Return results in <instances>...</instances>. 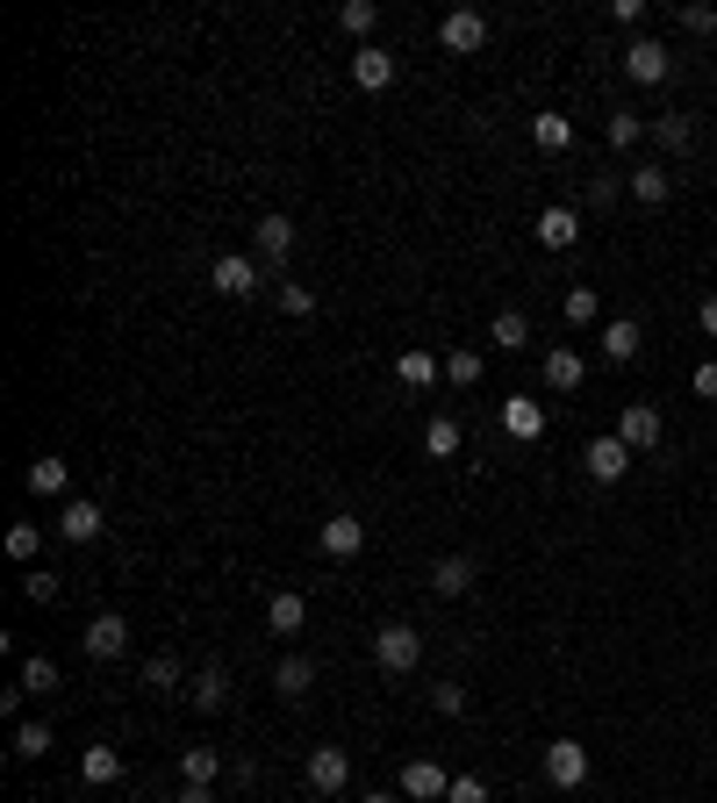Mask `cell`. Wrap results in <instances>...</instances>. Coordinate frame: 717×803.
Listing matches in <instances>:
<instances>
[{
  "mask_svg": "<svg viewBox=\"0 0 717 803\" xmlns=\"http://www.w3.org/2000/svg\"><path fill=\"white\" fill-rule=\"evenodd\" d=\"M617 437L632 452H653V445H660V409H653V402H624L617 409Z\"/></svg>",
  "mask_w": 717,
  "mask_h": 803,
  "instance_id": "cell-11",
  "label": "cell"
},
{
  "mask_svg": "<svg viewBox=\"0 0 717 803\" xmlns=\"http://www.w3.org/2000/svg\"><path fill=\"white\" fill-rule=\"evenodd\" d=\"M80 775L94 782V790H109V782H122V753L115 747H86L80 753Z\"/></svg>",
  "mask_w": 717,
  "mask_h": 803,
  "instance_id": "cell-28",
  "label": "cell"
},
{
  "mask_svg": "<svg viewBox=\"0 0 717 803\" xmlns=\"http://www.w3.org/2000/svg\"><path fill=\"white\" fill-rule=\"evenodd\" d=\"M423 452H431V460H452V452H460V423L431 416V423H423Z\"/></svg>",
  "mask_w": 717,
  "mask_h": 803,
  "instance_id": "cell-32",
  "label": "cell"
},
{
  "mask_svg": "<svg viewBox=\"0 0 717 803\" xmlns=\"http://www.w3.org/2000/svg\"><path fill=\"white\" fill-rule=\"evenodd\" d=\"M596 344H603V359H610V367H632V359L646 352V330H638V316H610Z\"/></svg>",
  "mask_w": 717,
  "mask_h": 803,
  "instance_id": "cell-10",
  "label": "cell"
},
{
  "mask_svg": "<svg viewBox=\"0 0 717 803\" xmlns=\"http://www.w3.org/2000/svg\"><path fill=\"white\" fill-rule=\"evenodd\" d=\"M445 790H452V775L438 761H409L402 768V796H417V803H445Z\"/></svg>",
  "mask_w": 717,
  "mask_h": 803,
  "instance_id": "cell-15",
  "label": "cell"
},
{
  "mask_svg": "<svg viewBox=\"0 0 717 803\" xmlns=\"http://www.w3.org/2000/svg\"><path fill=\"white\" fill-rule=\"evenodd\" d=\"M359 803H395V796H388V790H380V796H359Z\"/></svg>",
  "mask_w": 717,
  "mask_h": 803,
  "instance_id": "cell-50",
  "label": "cell"
},
{
  "mask_svg": "<svg viewBox=\"0 0 717 803\" xmlns=\"http://www.w3.org/2000/svg\"><path fill=\"white\" fill-rule=\"evenodd\" d=\"M301 625H309V603H301L295 588H273V596H266V631H273V639H295Z\"/></svg>",
  "mask_w": 717,
  "mask_h": 803,
  "instance_id": "cell-13",
  "label": "cell"
},
{
  "mask_svg": "<svg viewBox=\"0 0 717 803\" xmlns=\"http://www.w3.org/2000/svg\"><path fill=\"white\" fill-rule=\"evenodd\" d=\"M646 136H653L660 151H675V158H682V151L696 144V123H689V115H653V123H646Z\"/></svg>",
  "mask_w": 717,
  "mask_h": 803,
  "instance_id": "cell-23",
  "label": "cell"
},
{
  "mask_svg": "<svg viewBox=\"0 0 717 803\" xmlns=\"http://www.w3.org/2000/svg\"><path fill=\"white\" fill-rule=\"evenodd\" d=\"M610 202H617V173H596L588 179V208H610Z\"/></svg>",
  "mask_w": 717,
  "mask_h": 803,
  "instance_id": "cell-45",
  "label": "cell"
},
{
  "mask_svg": "<svg viewBox=\"0 0 717 803\" xmlns=\"http://www.w3.org/2000/svg\"><path fill=\"white\" fill-rule=\"evenodd\" d=\"M610 22H624V29H638V22H646V8H638V0H610Z\"/></svg>",
  "mask_w": 717,
  "mask_h": 803,
  "instance_id": "cell-47",
  "label": "cell"
},
{
  "mask_svg": "<svg viewBox=\"0 0 717 803\" xmlns=\"http://www.w3.org/2000/svg\"><path fill=\"white\" fill-rule=\"evenodd\" d=\"M352 80L366 86V94H388V86H395V58L380 51V43H359V51H352Z\"/></svg>",
  "mask_w": 717,
  "mask_h": 803,
  "instance_id": "cell-14",
  "label": "cell"
},
{
  "mask_svg": "<svg viewBox=\"0 0 717 803\" xmlns=\"http://www.w3.org/2000/svg\"><path fill=\"white\" fill-rule=\"evenodd\" d=\"M445 381L452 388H481V352H467V344H460V352H445Z\"/></svg>",
  "mask_w": 717,
  "mask_h": 803,
  "instance_id": "cell-34",
  "label": "cell"
},
{
  "mask_svg": "<svg viewBox=\"0 0 717 803\" xmlns=\"http://www.w3.org/2000/svg\"><path fill=\"white\" fill-rule=\"evenodd\" d=\"M502 431H510V437H539L545 431V409L531 395H510V402H502Z\"/></svg>",
  "mask_w": 717,
  "mask_h": 803,
  "instance_id": "cell-21",
  "label": "cell"
},
{
  "mask_svg": "<svg viewBox=\"0 0 717 803\" xmlns=\"http://www.w3.org/2000/svg\"><path fill=\"white\" fill-rule=\"evenodd\" d=\"M180 681H187L180 653H151V660H144V689H151V696H180Z\"/></svg>",
  "mask_w": 717,
  "mask_h": 803,
  "instance_id": "cell-24",
  "label": "cell"
},
{
  "mask_svg": "<svg viewBox=\"0 0 717 803\" xmlns=\"http://www.w3.org/2000/svg\"><path fill=\"white\" fill-rule=\"evenodd\" d=\"M488 338H495L502 352H516V344H531V316H524V309H495V323H488Z\"/></svg>",
  "mask_w": 717,
  "mask_h": 803,
  "instance_id": "cell-29",
  "label": "cell"
},
{
  "mask_svg": "<svg viewBox=\"0 0 717 803\" xmlns=\"http://www.w3.org/2000/svg\"><path fill=\"white\" fill-rule=\"evenodd\" d=\"M710 58H717V43H710Z\"/></svg>",
  "mask_w": 717,
  "mask_h": 803,
  "instance_id": "cell-52",
  "label": "cell"
},
{
  "mask_svg": "<svg viewBox=\"0 0 717 803\" xmlns=\"http://www.w3.org/2000/svg\"><path fill=\"white\" fill-rule=\"evenodd\" d=\"M539 245L545 251H574L582 245V216H574V208H539Z\"/></svg>",
  "mask_w": 717,
  "mask_h": 803,
  "instance_id": "cell-16",
  "label": "cell"
},
{
  "mask_svg": "<svg viewBox=\"0 0 717 803\" xmlns=\"http://www.w3.org/2000/svg\"><path fill=\"white\" fill-rule=\"evenodd\" d=\"M22 689H29V696H51V689H58V660H43V653L22 660Z\"/></svg>",
  "mask_w": 717,
  "mask_h": 803,
  "instance_id": "cell-37",
  "label": "cell"
},
{
  "mask_svg": "<svg viewBox=\"0 0 717 803\" xmlns=\"http://www.w3.org/2000/svg\"><path fill=\"white\" fill-rule=\"evenodd\" d=\"M438 43H445L452 58H474L481 43H488V14L481 8H452L445 22H438Z\"/></svg>",
  "mask_w": 717,
  "mask_h": 803,
  "instance_id": "cell-3",
  "label": "cell"
},
{
  "mask_svg": "<svg viewBox=\"0 0 717 803\" xmlns=\"http://www.w3.org/2000/svg\"><path fill=\"white\" fill-rule=\"evenodd\" d=\"M710 259H717V245H710Z\"/></svg>",
  "mask_w": 717,
  "mask_h": 803,
  "instance_id": "cell-51",
  "label": "cell"
},
{
  "mask_svg": "<svg viewBox=\"0 0 717 803\" xmlns=\"http://www.w3.org/2000/svg\"><path fill=\"white\" fill-rule=\"evenodd\" d=\"M545 782H553V790H582L588 782V747L582 739H553V747H545Z\"/></svg>",
  "mask_w": 717,
  "mask_h": 803,
  "instance_id": "cell-4",
  "label": "cell"
},
{
  "mask_svg": "<svg viewBox=\"0 0 717 803\" xmlns=\"http://www.w3.org/2000/svg\"><path fill=\"white\" fill-rule=\"evenodd\" d=\"M273 689L287 696V703H301V696L316 689V660H301V653H287L280 668H273Z\"/></svg>",
  "mask_w": 717,
  "mask_h": 803,
  "instance_id": "cell-19",
  "label": "cell"
},
{
  "mask_svg": "<svg viewBox=\"0 0 717 803\" xmlns=\"http://www.w3.org/2000/svg\"><path fill=\"white\" fill-rule=\"evenodd\" d=\"M582 381H588L582 352H567V344H560V352H545V388H553V395H574Z\"/></svg>",
  "mask_w": 717,
  "mask_h": 803,
  "instance_id": "cell-17",
  "label": "cell"
},
{
  "mask_svg": "<svg viewBox=\"0 0 717 803\" xmlns=\"http://www.w3.org/2000/svg\"><path fill=\"white\" fill-rule=\"evenodd\" d=\"M22 596H29V603H58V574H43V567L22 574Z\"/></svg>",
  "mask_w": 717,
  "mask_h": 803,
  "instance_id": "cell-43",
  "label": "cell"
},
{
  "mask_svg": "<svg viewBox=\"0 0 717 803\" xmlns=\"http://www.w3.org/2000/svg\"><path fill=\"white\" fill-rule=\"evenodd\" d=\"M603 136H610V151H632L638 136H646V123H638L632 109H617V115H610V123H603Z\"/></svg>",
  "mask_w": 717,
  "mask_h": 803,
  "instance_id": "cell-33",
  "label": "cell"
},
{
  "mask_svg": "<svg viewBox=\"0 0 717 803\" xmlns=\"http://www.w3.org/2000/svg\"><path fill=\"white\" fill-rule=\"evenodd\" d=\"M37 545H43L37 524H14V532H8V559H37Z\"/></svg>",
  "mask_w": 717,
  "mask_h": 803,
  "instance_id": "cell-41",
  "label": "cell"
},
{
  "mask_svg": "<svg viewBox=\"0 0 717 803\" xmlns=\"http://www.w3.org/2000/svg\"><path fill=\"white\" fill-rule=\"evenodd\" d=\"M338 22L352 29V37H366V29L380 22V8H373V0H345V8H338Z\"/></svg>",
  "mask_w": 717,
  "mask_h": 803,
  "instance_id": "cell-39",
  "label": "cell"
},
{
  "mask_svg": "<svg viewBox=\"0 0 717 803\" xmlns=\"http://www.w3.org/2000/svg\"><path fill=\"white\" fill-rule=\"evenodd\" d=\"M22 481H29V495H65L72 488V466L65 460H29Z\"/></svg>",
  "mask_w": 717,
  "mask_h": 803,
  "instance_id": "cell-27",
  "label": "cell"
},
{
  "mask_svg": "<svg viewBox=\"0 0 717 803\" xmlns=\"http://www.w3.org/2000/svg\"><path fill=\"white\" fill-rule=\"evenodd\" d=\"M624 72H632L638 86H660L667 72H675V58H667L660 37H632V43H624Z\"/></svg>",
  "mask_w": 717,
  "mask_h": 803,
  "instance_id": "cell-5",
  "label": "cell"
},
{
  "mask_svg": "<svg viewBox=\"0 0 717 803\" xmlns=\"http://www.w3.org/2000/svg\"><path fill=\"white\" fill-rule=\"evenodd\" d=\"M431 710H438V718H460V710H467V689H460V681H438V689H431Z\"/></svg>",
  "mask_w": 717,
  "mask_h": 803,
  "instance_id": "cell-40",
  "label": "cell"
},
{
  "mask_svg": "<svg viewBox=\"0 0 717 803\" xmlns=\"http://www.w3.org/2000/svg\"><path fill=\"white\" fill-rule=\"evenodd\" d=\"M258 287H266V280H258V259H244V251H223V259H216V295L223 301H252Z\"/></svg>",
  "mask_w": 717,
  "mask_h": 803,
  "instance_id": "cell-8",
  "label": "cell"
},
{
  "mask_svg": "<svg viewBox=\"0 0 717 803\" xmlns=\"http://www.w3.org/2000/svg\"><path fill=\"white\" fill-rule=\"evenodd\" d=\"M273 301H280L287 316H316V287H301V280H280V287H273Z\"/></svg>",
  "mask_w": 717,
  "mask_h": 803,
  "instance_id": "cell-35",
  "label": "cell"
},
{
  "mask_svg": "<svg viewBox=\"0 0 717 803\" xmlns=\"http://www.w3.org/2000/svg\"><path fill=\"white\" fill-rule=\"evenodd\" d=\"M531 144H539V151H567L574 144V123H567V115H531Z\"/></svg>",
  "mask_w": 717,
  "mask_h": 803,
  "instance_id": "cell-30",
  "label": "cell"
},
{
  "mask_svg": "<svg viewBox=\"0 0 717 803\" xmlns=\"http://www.w3.org/2000/svg\"><path fill=\"white\" fill-rule=\"evenodd\" d=\"M438 373H445V359H438V352H402V359H395V381H402V388H431Z\"/></svg>",
  "mask_w": 717,
  "mask_h": 803,
  "instance_id": "cell-26",
  "label": "cell"
},
{
  "mask_svg": "<svg viewBox=\"0 0 717 803\" xmlns=\"http://www.w3.org/2000/svg\"><path fill=\"white\" fill-rule=\"evenodd\" d=\"M122 646H130V625H122L115 610H101L94 625L80 631V653H86V660H122Z\"/></svg>",
  "mask_w": 717,
  "mask_h": 803,
  "instance_id": "cell-9",
  "label": "cell"
},
{
  "mask_svg": "<svg viewBox=\"0 0 717 803\" xmlns=\"http://www.w3.org/2000/svg\"><path fill=\"white\" fill-rule=\"evenodd\" d=\"M316 545H324V559H359L366 553V524L352 517V509H330L324 532H316Z\"/></svg>",
  "mask_w": 717,
  "mask_h": 803,
  "instance_id": "cell-6",
  "label": "cell"
},
{
  "mask_svg": "<svg viewBox=\"0 0 717 803\" xmlns=\"http://www.w3.org/2000/svg\"><path fill=\"white\" fill-rule=\"evenodd\" d=\"M632 194L646 208H660L667 194H675V173H667V165H632Z\"/></svg>",
  "mask_w": 717,
  "mask_h": 803,
  "instance_id": "cell-25",
  "label": "cell"
},
{
  "mask_svg": "<svg viewBox=\"0 0 717 803\" xmlns=\"http://www.w3.org/2000/svg\"><path fill=\"white\" fill-rule=\"evenodd\" d=\"M710 136H717V123H710Z\"/></svg>",
  "mask_w": 717,
  "mask_h": 803,
  "instance_id": "cell-53",
  "label": "cell"
},
{
  "mask_svg": "<svg viewBox=\"0 0 717 803\" xmlns=\"http://www.w3.org/2000/svg\"><path fill=\"white\" fill-rule=\"evenodd\" d=\"M696 323H704V338H717V295H704V309H696Z\"/></svg>",
  "mask_w": 717,
  "mask_h": 803,
  "instance_id": "cell-49",
  "label": "cell"
},
{
  "mask_svg": "<svg viewBox=\"0 0 717 803\" xmlns=\"http://www.w3.org/2000/svg\"><path fill=\"white\" fill-rule=\"evenodd\" d=\"M582 466H588V481H603V488H610V481H624V474H632V445H624L617 431H610V437H588Z\"/></svg>",
  "mask_w": 717,
  "mask_h": 803,
  "instance_id": "cell-7",
  "label": "cell"
},
{
  "mask_svg": "<svg viewBox=\"0 0 717 803\" xmlns=\"http://www.w3.org/2000/svg\"><path fill=\"white\" fill-rule=\"evenodd\" d=\"M173 803H216V790H208V782H180Z\"/></svg>",
  "mask_w": 717,
  "mask_h": 803,
  "instance_id": "cell-48",
  "label": "cell"
},
{
  "mask_svg": "<svg viewBox=\"0 0 717 803\" xmlns=\"http://www.w3.org/2000/svg\"><path fill=\"white\" fill-rule=\"evenodd\" d=\"M309 790L316 796H345L352 790V753L345 747H309Z\"/></svg>",
  "mask_w": 717,
  "mask_h": 803,
  "instance_id": "cell-2",
  "label": "cell"
},
{
  "mask_svg": "<svg viewBox=\"0 0 717 803\" xmlns=\"http://www.w3.org/2000/svg\"><path fill=\"white\" fill-rule=\"evenodd\" d=\"M373 660H380V675H409L423 660V631L417 625H380L373 631Z\"/></svg>",
  "mask_w": 717,
  "mask_h": 803,
  "instance_id": "cell-1",
  "label": "cell"
},
{
  "mask_svg": "<svg viewBox=\"0 0 717 803\" xmlns=\"http://www.w3.org/2000/svg\"><path fill=\"white\" fill-rule=\"evenodd\" d=\"M682 29H696V37L717 43V8H704V0H696V8H682Z\"/></svg>",
  "mask_w": 717,
  "mask_h": 803,
  "instance_id": "cell-44",
  "label": "cell"
},
{
  "mask_svg": "<svg viewBox=\"0 0 717 803\" xmlns=\"http://www.w3.org/2000/svg\"><path fill=\"white\" fill-rule=\"evenodd\" d=\"M445 803H488V782H481V775H452Z\"/></svg>",
  "mask_w": 717,
  "mask_h": 803,
  "instance_id": "cell-42",
  "label": "cell"
},
{
  "mask_svg": "<svg viewBox=\"0 0 717 803\" xmlns=\"http://www.w3.org/2000/svg\"><path fill=\"white\" fill-rule=\"evenodd\" d=\"M689 388H696V395H704V402H717V359H704V367L689 373Z\"/></svg>",
  "mask_w": 717,
  "mask_h": 803,
  "instance_id": "cell-46",
  "label": "cell"
},
{
  "mask_svg": "<svg viewBox=\"0 0 717 803\" xmlns=\"http://www.w3.org/2000/svg\"><path fill=\"white\" fill-rule=\"evenodd\" d=\"M596 316H603V301H596V287H567V323H596Z\"/></svg>",
  "mask_w": 717,
  "mask_h": 803,
  "instance_id": "cell-38",
  "label": "cell"
},
{
  "mask_svg": "<svg viewBox=\"0 0 717 803\" xmlns=\"http://www.w3.org/2000/svg\"><path fill=\"white\" fill-rule=\"evenodd\" d=\"M14 753H22V761H43V753H51V724H14Z\"/></svg>",
  "mask_w": 717,
  "mask_h": 803,
  "instance_id": "cell-36",
  "label": "cell"
},
{
  "mask_svg": "<svg viewBox=\"0 0 717 803\" xmlns=\"http://www.w3.org/2000/svg\"><path fill=\"white\" fill-rule=\"evenodd\" d=\"M474 559H467V553H445V559H438V567H431V588H438V596H467V588H474Z\"/></svg>",
  "mask_w": 717,
  "mask_h": 803,
  "instance_id": "cell-18",
  "label": "cell"
},
{
  "mask_svg": "<svg viewBox=\"0 0 717 803\" xmlns=\"http://www.w3.org/2000/svg\"><path fill=\"white\" fill-rule=\"evenodd\" d=\"M187 703L194 710H231V675H223V668H202V675H194V689H187Z\"/></svg>",
  "mask_w": 717,
  "mask_h": 803,
  "instance_id": "cell-22",
  "label": "cell"
},
{
  "mask_svg": "<svg viewBox=\"0 0 717 803\" xmlns=\"http://www.w3.org/2000/svg\"><path fill=\"white\" fill-rule=\"evenodd\" d=\"M252 245H258V259H273V266H280L287 251H295V223H287V216H266V223L252 230Z\"/></svg>",
  "mask_w": 717,
  "mask_h": 803,
  "instance_id": "cell-20",
  "label": "cell"
},
{
  "mask_svg": "<svg viewBox=\"0 0 717 803\" xmlns=\"http://www.w3.org/2000/svg\"><path fill=\"white\" fill-rule=\"evenodd\" d=\"M58 532H65L72 545H94L101 532H109V517H101V503H86V495H72V503L58 509Z\"/></svg>",
  "mask_w": 717,
  "mask_h": 803,
  "instance_id": "cell-12",
  "label": "cell"
},
{
  "mask_svg": "<svg viewBox=\"0 0 717 803\" xmlns=\"http://www.w3.org/2000/svg\"><path fill=\"white\" fill-rule=\"evenodd\" d=\"M180 775H187V782H208V790H216L223 753H216V747H187V753H180Z\"/></svg>",
  "mask_w": 717,
  "mask_h": 803,
  "instance_id": "cell-31",
  "label": "cell"
}]
</instances>
